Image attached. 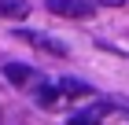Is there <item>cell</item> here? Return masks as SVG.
Returning a JSON list of instances; mask_svg holds the SVG:
<instances>
[{
	"mask_svg": "<svg viewBox=\"0 0 129 125\" xmlns=\"http://www.w3.org/2000/svg\"><path fill=\"white\" fill-rule=\"evenodd\" d=\"M59 92H63L67 99H81V96H89L92 88L85 85V81H74V77H63V81H59Z\"/></svg>",
	"mask_w": 129,
	"mask_h": 125,
	"instance_id": "5b68a950",
	"label": "cell"
},
{
	"mask_svg": "<svg viewBox=\"0 0 129 125\" xmlns=\"http://www.w3.org/2000/svg\"><path fill=\"white\" fill-rule=\"evenodd\" d=\"M4 77H8L11 85H26V81H30V70L19 66V63H8V66H4Z\"/></svg>",
	"mask_w": 129,
	"mask_h": 125,
	"instance_id": "52a82bcc",
	"label": "cell"
},
{
	"mask_svg": "<svg viewBox=\"0 0 129 125\" xmlns=\"http://www.w3.org/2000/svg\"><path fill=\"white\" fill-rule=\"evenodd\" d=\"M30 4L26 0H0V19H11V22H22L26 15H30Z\"/></svg>",
	"mask_w": 129,
	"mask_h": 125,
	"instance_id": "277c9868",
	"label": "cell"
},
{
	"mask_svg": "<svg viewBox=\"0 0 129 125\" xmlns=\"http://www.w3.org/2000/svg\"><path fill=\"white\" fill-rule=\"evenodd\" d=\"M33 99H37L41 107H55V103H59V85H37Z\"/></svg>",
	"mask_w": 129,
	"mask_h": 125,
	"instance_id": "8992f818",
	"label": "cell"
},
{
	"mask_svg": "<svg viewBox=\"0 0 129 125\" xmlns=\"http://www.w3.org/2000/svg\"><path fill=\"white\" fill-rule=\"evenodd\" d=\"M44 8L63 19H89L92 15V4H85V0H44Z\"/></svg>",
	"mask_w": 129,
	"mask_h": 125,
	"instance_id": "7a4b0ae2",
	"label": "cell"
},
{
	"mask_svg": "<svg viewBox=\"0 0 129 125\" xmlns=\"http://www.w3.org/2000/svg\"><path fill=\"white\" fill-rule=\"evenodd\" d=\"M125 114H129V107H125Z\"/></svg>",
	"mask_w": 129,
	"mask_h": 125,
	"instance_id": "9c48e42d",
	"label": "cell"
},
{
	"mask_svg": "<svg viewBox=\"0 0 129 125\" xmlns=\"http://www.w3.org/2000/svg\"><path fill=\"white\" fill-rule=\"evenodd\" d=\"M107 114H111V103L96 99L92 107H85V110H78V114H70V118H67V125H100Z\"/></svg>",
	"mask_w": 129,
	"mask_h": 125,
	"instance_id": "3957f363",
	"label": "cell"
},
{
	"mask_svg": "<svg viewBox=\"0 0 129 125\" xmlns=\"http://www.w3.org/2000/svg\"><path fill=\"white\" fill-rule=\"evenodd\" d=\"M19 37L26 40V44H33L37 52H48V55H55V59H67V55H70V48L63 44L59 37H52V33H41V29H22Z\"/></svg>",
	"mask_w": 129,
	"mask_h": 125,
	"instance_id": "6da1fadb",
	"label": "cell"
},
{
	"mask_svg": "<svg viewBox=\"0 0 129 125\" xmlns=\"http://www.w3.org/2000/svg\"><path fill=\"white\" fill-rule=\"evenodd\" d=\"M85 4H92V8H96V4H100V8H122L125 0H85Z\"/></svg>",
	"mask_w": 129,
	"mask_h": 125,
	"instance_id": "ba28073f",
	"label": "cell"
}]
</instances>
